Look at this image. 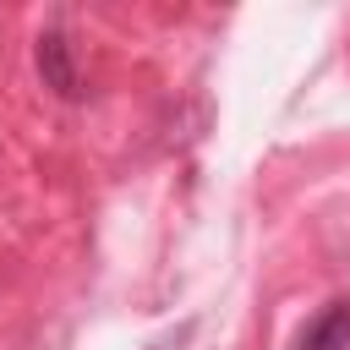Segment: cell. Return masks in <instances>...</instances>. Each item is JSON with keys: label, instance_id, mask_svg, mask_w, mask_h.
<instances>
[{"label": "cell", "instance_id": "7a4b0ae2", "mask_svg": "<svg viewBox=\"0 0 350 350\" xmlns=\"http://www.w3.org/2000/svg\"><path fill=\"white\" fill-rule=\"evenodd\" d=\"M295 350H350V301H328L295 339Z\"/></svg>", "mask_w": 350, "mask_h": 350}, {"label": "cell", "instance_id": "6da1fadb", "mask_svg": "<svg viewBox=\"0 0 350 350\" xmlns=\"http://www.w3.org/2000/svg\"><path fill=\"white\" fill-rule=\"evenodd\" d=\"M33 60H38V77H44V88H49L55 98H77V93H82V77H77V60H71L66 33H38Z\"/></svg>", "mask_w": 350, "mask_h": 350}]
</instances>
